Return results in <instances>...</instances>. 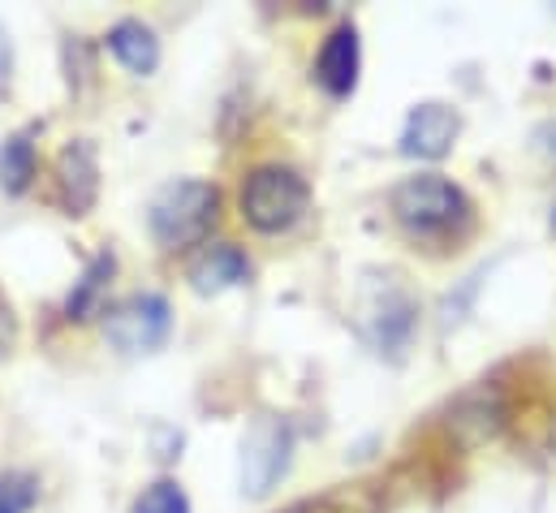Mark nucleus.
Masks as SVG:
<instances>
[{
    "mask_svg": "<svg viewBox=\"0 0 556 513\" xmlns=\"http://www.w3.org/2000/svg\"><path fill=\"white\" fill-rule=\"evenodd\" d=\"M216 216H220V190L212 182L181 177V182H168L151 199L147 225H151V238L164 251H186V247H199L212 234Z\"/></svg>",
    "mask_w": 556,
    "mask_h": 513,
    "instance_id": "f257e3e1",
    "label": "nucleus"
},
{
    "mask_svg": "<svg viewBox=\"0 0 556 513\" xmlns=\"http://www.w3.org/2000/svg\"><path fill=\"white\" fill-rule=\"evenodd\" d=\"M397 225L406 234H415L422 242H435V238H448L457 229L470 225V199L462 195V186H453L448 177L440 173H418L406 177L393 199H389Z\"/></svg>",
    "mask_w": 556,
    "mask_h": 513,
    "instance_id": "f03ea898",
    "label": "nucleus"
},
{
    "mask_svg": "<svg viewBox=\"0 0 556 513\" xmlns=\"http://www.w3.org/2000/svg\"><path fill=\"white\" fill-rule=\"evenodd\" d=\"M306 199H311V190H306V182L293 168H285V164H260L242 182L238 208H242V221L255 234H285V229H293L302 221Z\"/></svg>",
    "mask_w": 556,
    "mask_h": 513,
    "instance_id": "7ed1b4c3",
    "label": "nucleus"
},
{
    "mask_svg": "<svg viewBox=\"0 0 556 513\" xmlns=\"http://www.w3.org/2000/svg\"><path fill=\"white\" fill-rule=\"evenodd\" d=\"M173 328V311L160 293H135L126 302H117L104 315V337L122 350V354H151L168 341Z\"/></svg>",
    "mask_w": 556,
    "mask_h": 513,
    "instance_id": "20e7f679",
    "label": "nucleus"
},
{
    "mask_svg": "<svg viewBox=\"0 0 556 513\" xmlns=\"http://www.w3.org/2000/svg\"><path fill=\"white\" fill-rule=\"evenodd\" d=\"M289 449H293V431L280 418H260L242 445V488L247 497H268L280 484V475L289 471Z\"/></svg>",
    "mask_w": 556,
    "mask_h": 513,
    "instance_id": "39448f33",
    "label": "nucleus"
},
{
    "mask_svg": "<svg viewBox=\"0 0 556 513\" xmlns=\"http://www.w3.org/2000/svg\"><path fill=\"white\" fill-rule=\"evenodd\" d=\"M56 195L65 216H87L100 199V160L87 138H74L56 155Z\"/></svg>",
    "mask_w": 556,
    "mask_h": 513,
    "instance_id": "423d86ee",
    "label": "nucleus"
},
{
    "mask_svg": "<svg viewBox=\"0 0 556 513\" xmlns=\"http://www.w3.org/2000/svg\"><path fill=\"white\" fill-rule=\"evenodd\" d=\"M358 70H363V43H358V30L345 22L324 39V48L315 57V83L332 100H345L358 87Z\"/></svg>",
    "mask_w": 556,
    "mask_h": 513,
    "instance_id": "0eeeda50",
    "label": "nucleus"
},
{
    "mask_svg": "<svg viewBox=\"0 0 556 513\" xmlns=\"http://www.w3.org/2000/svg\"><path fill=\"white\" fill-rule=\"evenodd\" d=\"M457 129H462V122H457L453 109H444V104H418L415 113L406 117V129H402V151L418 155V160H440V155H448Z\"/></svg>",
    "mask_w": 556,
    "mask_h": 513,
    "instance_id": "6e6552de",
    "label": "nucleus"
},
{
    "mask_svg": "<svg viewBox=\"0 0 556 513\" xmlns=\"http://www.w3.org/2000/svg\"><path fill=\"white\" fill-rule=\"evenodd\" d=\"M247 276H251V259H247L242 247H233V242H212V247H203L199 255L190 259V285L199 293L238 289Z\"/></svg>",
    "mask_w": 556,
    "mask_h": 513,
    "instance_id": "1a4fd4ad",
    "label": "nucleus"
},
{
    "mask_svg": "<svg viewBox=\"0 0 556 513\" xmlns=\"http://www.w3.org/2000/svg\"><path fill=\"white\" fill-rule=\"evenodd\" d=\"M109 52L117 57V65H126L130 74H155V65H160V35L139 22V17H122L113 30H109Z\"/></svg>",
    "mask_w": 556,
    "mask_h": 513,
    "instance_id": "9d476101",
    "label": "nucleus"
},
{
    "mask_svg": "<svg viewBox=\"0 0 556 513\" xmlns=\"http://www.w3.org/2000/svg\"><path fill=\"white\" fill-rule=\"evenodd\" d=\"M113 272H117V259H113V255H96V259H91V263L83 267L78 285H74L70 302H65V315H70V320H78V324L96 320V315H100V306H104V293H109V280H113Z\"/></svg>",
    "mask_w": 556,
    "mask_h": 513,
    "instance_id": "9b49d317",
    "label": "nucleus"
},
{
    "mask_svg": "<svg viewBox=\"0 0 556 513\" xmlns=\"http://www.w3.org/2000/svg\"><path fill=\"white\" fill-rule=\"evenodd\" d=\"M35 168H39L35 142L26 134L4 138V147H0V186H4V195H22L35 182Z\"/></svg>",
    "mask_w": 556,
    "mask_h": 513,
    "instance_id": "f8f14e48",
    "label": "nucleus"
},
{
    "mask_svg": "<svg viewBox=\"0 0 556 513\" xmlns=\"http://www.w3.org/2000/svg\"><path fill=\"white\" fill-rule=\"evenodd\" d=\"M39 501V479L30 471H4L0 475V513H30Z\"/></svg>",
    "mask_w": 556,
    "mask_h": 513,
    "instance_id": "ddd939ff",
    "label": "nucleus"
},
{
    "mask_svg": "<svg viewBox=\"0 0 556 513\" xmlns=\"http://www.w3.org/2000/svg\"><path fill=\"white\" fill-rule=\"evenodd\" d=\"M135 513H190V497L177 479H160L135 501Z\"/></svg>",
    "mask_w": 556,
    "mask_h": 513,
    "instance_id": "4468645a",
    "label": "nucleus"
},
{
    "mask_svg": "<svg viewBox=\"0 0 556 513\" xmlns=\"http://www.w3.org/2000/svg\"><path fill=\"white\" fill-rule=\"evenodd\" d=\"M9 78V35L0 30V83Z\"/></svg>",
    "mask_w": 556,
    "mask_h": 513,
    "instance_id": "2eb2a0df",
    "label": "nucleus"
},
{
    "mask_svg": "<svg viewBox=\"0 0 556 513\" xmlns=\"http://www.w3.org/2000/svg\"><path fill=\"white\" fill-rule=\"evenodd\" d=\"M544 147H548V151L556 155V122H553L548 129H544Z\"/></svg>",
    "mask_w": 556,
    "mask_h": 513,
    "instance_id": "dca6fc26",
    "label": "nucleus"
},
{
    "mask_svg": "<svg viewBox=\"0 0 556 513\" xmlns=\"http://www.w3.org/2000/svg\"><path fill=\"white\" fill-rule=\"evenodd\" d=\"M553 234H556V208H553Z\"/></svg>",
    "mask_w": 556,
    "mask_h": 513,
    "instance_id": "f3484780",
    "label": "nucleus"
}]
</instances>
